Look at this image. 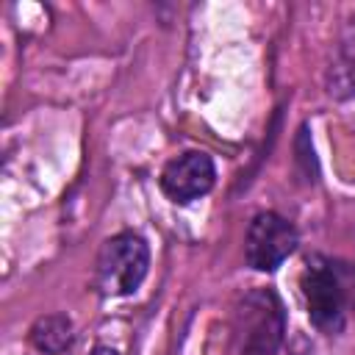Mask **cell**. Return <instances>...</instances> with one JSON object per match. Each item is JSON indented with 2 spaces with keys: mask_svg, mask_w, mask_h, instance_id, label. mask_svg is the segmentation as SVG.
<instances>
[{
  "mask_svg": "<svg viewBox=\"0 0 355 355\" xmlns=\"http://www.w3.org/2000/svg\"><path fill=\"white\" fill-rule=\"evenodd\" d=\"M300 288L311 324L322 333H338L347 322L349 305L355 302V266L327 255H308Z\"/></svg>",
  "mask_w": 355,
  "mask_h": 355,
  "instance_id": "6da1fadb",
  "label": "cell"
},
{
  "mask_svg": "<svg viewBox=\"0 0 355 355\" xmlns=\"http://www.w3.org/2000/svg\"><path fill=\"white\" fill-rule=\"evenodd\" d=\"M233 338L239 355H277L286 344V308L277 291L250 288L233 308Z\"/></svg>",
  "mask_w": 355,
  "mask_h": 355,
  "instance_id": "7a4b0ae2",
  "label": "cell"
},
{
  "mask_svg": "<svg viewBox=\"0 0 355 355\" xmlns=\"http://www.w3.org/2000/svg\"><path fill=\"white\" fill-rule=\"evenodd\" d=\"M150 272V244L133 230L114 233L103 241L94 261V288L103 297H130Z\"/></svg>",
  "mask_w": 355,
  "mask_h": 355,
  "instance_id": "3957f363",
  "label": "cell"
},
{
  "mask_svg": "<svg viewBox=\"0 0 355 355\" xmlns=\"http://www.w3.org/2000/svg\"><path fill=\"white\" fill-rule=\"evenodd\" d=\"M300 233L294 222L275 211H258L244 236V258L255 272H275L288 255H294Z\"/></svg>",
  "mask_w": 355,
  "mask_h": 355,
  "instance_id": "277c9868",
  "label": "cell"
},
{
  "mask_svg": "<svg viewBox=\"0 0 355 355\" xmlns=\"http://www.w3.org/2000/svg\"><path fill=\"white\" fill-rule=\"evenodd\" d=\"M158 183L172 202H180V205L194 202L205 197L216 183L214 158L202 150H183L164 164Z\"/></svg>",
  "mask_w": 355,
  "mask_h": 355,
  "instance_id": "5b68a950",
  "label": "cell"
},
{
  "mask_svg": "<svg viewBox=\"0 0 355 355\" xmlns=\"http://www.w3.org/2000/svg\"><path fill=\"white\" fill-rule=\"evenodd\" d=\"M324 89L333 100H347L355 94V14L338 33L333 58L324 72Z\"/></svg>",
  "mask_w": 355,
  "mask_h": 355,
  "instance_id": "8992f818",
  "label": "cell"
},
{
  "mask_svg": "<svg viewBox=\"0 0 355 355\" xmlns=\"http://www.w3.org/2000/svg\"><path fill=\"white\" fill-rule=\"evenodd\" d=\"M28 341L42 355H61L75 341V324L67 313H44L31 324Z\"/></svg>",
  "mask_w": 355,
  "mask_h": 355,
  "instance_id": "52a82bcc",
  "label": "cell"
},
{
  "mask_svg": "<svg viewBox=\"0 0 355 355\" xmlns=\"http://www.w3.org/2000/svg\"><path fill=\"white\" fill-rule=\"evenodd\" d=\"M297 161L305 164V175H311V164H316V158H313V144L308 139V128L305 125L300 128V139H297Z\"/></svg>",
  "mask_w": 355,
  "mask_h": 355,
  "instance_id": "ba28073f",
  "label": "cell"
},
{
  "mask_svg": "<svg viewBox=\"0 0 355 355\" xmlns=\"http://www.w3.org/2000/svg\"><path fill=\"white\" fill-rule=\"evenodd\" d=\"M277 355H313V347H308V344H305L302 338H297V341H294V344H291V347H288L286 352L280 349Z\"/></svg>",
  "mask_w": 355,
  "mask_h": 355,
  "instance_id": "9c48e42d",
  "label": "cell"
},
{
  "mask_svg": "<svg viewBox=\"0 0 355 355\" xmlns=\"http://www.w3.org/2000/svg\"><path fill=\"white\" fill-rule=\"evenodd\" d=\"M89 355H119V349L105 347V344H97V347H92V349H89Z\"/></svg>",
  "mask_w": 355,
  "mask_h": 355,
  "instance_id": "30bf717a",
  "label": "cell"
}]
</instances>
